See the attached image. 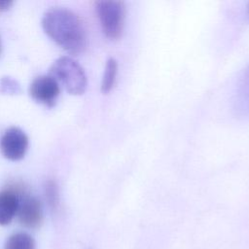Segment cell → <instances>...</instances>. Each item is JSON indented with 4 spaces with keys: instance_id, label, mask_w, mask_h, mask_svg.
Wrapping results in <instances>:
<instances>
[{
    "instance_id": "obj_1",
    "label": "cell",
    "mask_w": 249,
    "mask_h": 249,
    "mask_svg": "<svg viewBox=\"0 0 249 249\" xmlns=\"http://www.w3.org/2000/svg\"><path fill=\"white\" fill-rule=\"evenodd\" d=\"M44 31L57 45L72 54L83 53L87 47V33L80 17L61 7L45 12L42 18Z\"/></svg>"
},
{
    "instance_id": "obj_2",
    "label": "cell",
    "mask_w": 249,
    "mask_h": 249,
    "mask_svg": "<svg viewBox=\"0 0 249 249\" xmlns=\"http://www.w3.org/2000/svg\"><path fill=\"white\" fill-rule=\"evenodd\" d=\"M52 75L66 90L74 95L83 94L87 89V76L83 67L72 57H58L50 69Z\"/></svg>"
},
{
    "instance_id": "obj_3",
    "label": "cell",
    "mask_w": 249,
    "mask_h": 249,
    "mask_svg": "<svg viewBox=\"0 0 249 249\" xmlns=\"http://www.w3.org/2000/svg\"><path fill=\"white\" fill-rule=\"evenodd\" d=\"M95 11L105 36L117 40L122 36L125 8L121 1L104 0L95 3Z\"/></svg>"
},
{
    "instance_id": "obj_4",
    "label": "cell",
    "mask_w": 249,
    "mask_h": 249,
    "mask_svg": "<svg viewBox=\"0 0 249 249\" xmlns=\"http://www.w3.org/2000/svg\"><path fill=\"white\" fill-rule=\"evenodd\" d=\"M14 188L18 196V205L17 217L18 222L27 229L39 228L44 219L43 207L41 201L29 192L24 190L21 186H15Z\"/></svg>"
},
{
    "instance_id": "obj_5",
    "label": "cell",
    "mask_w": 249,
    "mask_h": 249,
    "mask_svg": "<svg viewBox=\"0 0 249 249\" xmlns=\"http://www.w3.org/2000/svg\"><path fill=\"white\" fill-rule=\"evenodd\" d=\"M28 147L26 133L18 126H11L5 130L0 139L2 155L10 160H21Z\"/></svg>"
},
{
    "instance_id": "obj_6",
    "label": "cell",
    "mask_w": 249,
    "mask_h": 249,
    "mask_svg": "<svg viewBox=\"0 0 249 249\" xmlns=\"http://www.w3.org/2000/svg\"><path fill=\"white\" fill-rule=\"evenodd\" d=\"M59 92V84L52 75L38 76L29 86L30 96L35 101L47 106H53L55 103Z\"/></svg>"
},
{
    "instance_id": "obj_7",
    "label": "cell",
    "mask_w": 249,
    "mask_h": 249,
    "mask_svg": "<svg viewBox=\"0 0 249 249\" xmlns=\"http://www.w3.org/2000/svg\"><path fill=\"white\" fill-rule=\"evenodd\" d=\"M18 205V193L14 188L0 191V226L9 225L17 216Z\"/></svg>"
},
{
    "instance_id": "obj_8",
    "label": "cell",
    "mask_w": 249,
    "mask_h": 249,
    "mask_svg": "<svg viewBox=\"0 0 249 249\" xmlns=\"http://www.w3.org/2000/svg\"><path fill=\"white\" fill-rule=\"evenodd\" d=\"M234 107L238 115L249 117V66L245 68L237 83Z\"/></svg>"
},
{
    "instance_id": "obj_9",
    "label": "cell",
    "mask_w": 249,
    "mask_h": 249,
    "mask_svg": "<svg viewBox=\"0 0 249 249\" xmlns=\"http://www.w3.org/2000/svg\"><path fill=\"white\" fill-rule=\"evenodd\" d=\"M36 243L34 238L23 231H18L11 234L5 244L4 249H35Z\"/></svg>"
},
{
    "instance_id": "obj_10",
    "label": "cell",
    "mask_w": 249,
    "mask_h": 249,
    "mask_svg": "<svg viewBox=\"0 0 249 249\" xmlns=\"http://www.w3.org/2000/svg\"><path fill=\"white\" fill-rule=\"evenodd\" d=\"M117 72H118V62L115 58L110 57L106 61L102 82H101V91L103 93H108L113 89L116 82Z\"/></svg>"
},
{
    "instance_id": "obj_11",
    "label": "cell",
    "mask_w": 249,
    "mask_h": 249,
    "mask_svg": "<svg viewBox=\"0 0 249 249\" xmlns=\"http://www.w3.org/2000/svg\"><path fill=\"white\" fill-rule=\"evenodd\" d=\"M46 199L48 201V204L50 208L53 211H56L59 205V196H58V190L55 185V183L52 180L48 181L46 184Z\"/></svg>"
},
{
    "instance_id": "obj_12",
    "label": "cell",
    "mask_w": 249,
    "mask_h": 249,
    "mask_svg": "<svg viewBox=\"0 0 249 249\" xmlns=\"http://www.w3.org/2000/svg\"><path fill=\"white\" fill-rule=\"evenodd\" d=\"M0 92L5 94H18L20 92V86L11 77H3L0 80Z\"/></svg>"
},
{
    "instance_id": "obj_13",
    "label": "cell",
    "mask_w": 249,
    "mask_h": 249,
    "mask_svg": "<svg viewBox=\"0 0 249 249\" xmlns=\"http://www.w3.org/2000/svg\"><path fill=\"white\" fill-rule=\"evenodd\" d=\"M12 5H13V1L0 0V11H7L12 7Z\"/></svg>"
},
{
    "instance_id": "obj_14",
    "label": "cell",
    "mask_w": 249,
    "mask_h": 249,
    "mask_svg": "<svg viewBox=\"0 0 249 249\" xmlns=\"http://www.w3.org/2000/svg\"><path fill=\"white\" fill-rule=\"evenodd\" d=\"M1 50H2V45H1V39H0V53H1Z\"/></svg>"
},
{
    "instance_id": "obj_15",
    "label": "cell",
    "mask_w": 249,
    "mask_h": 249,
    "mask_svg": "<svg viewBox=\"0 0 249 249\" xmlns=\"http://www.w3.org/2000/svg\"><path fill=\"white\" fill-rule=\"evenodd\" d=\"M248 17H249V5H248Z\"/></svg>"
}]
</instances>
